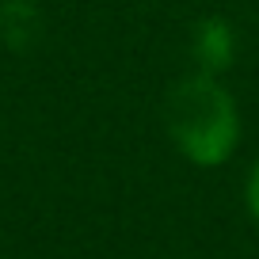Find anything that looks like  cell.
<instances>
[{
  "instance_id": "obj_2",
  "label": "cell",
  "mask_w": 259,
  "mask_h": 259,
  "mask_svg": "<svg viewBox=\"0 0 259 259\" xmlns=\"http://www.w3.org/2000/svg\"><path fill=\"white\" fill-rule=\"evenodd\" d=\"M191 57H194V73H210L221 76L229 65L236 61V31L229 19L206 16L191 34Z\"/></svg>"
},
{
  "instance_id": "obj_1",
  "label": "cell",
  "mask_w": 259,
  "mask_h": 259,
  "mask_svg": "<svg viewBox=\"0 0 259 259\" xmlns=\"http://www.w3.org/2000/svg\"><path fill=\"white\" fill-rule=\"evenodd\" d=\"M164 126L179 153L198 168H218L240 145V107L221 76L191 73L171 84L164 99Z\"/></svg>"
},
{
  "instance_id": "obj_3",
  "label": "cell",
  "mask_w": 259,
  "mask_h": 259,
  "mask_svg": "<svg viewBox=\"0 0 259 259\" xmlns=\"http://www.w3.org/2000/svg\"><path fill=\"white\" fill-rule=\"evenodd\" d=\"M244 202H248V213L259 221V160L251 164V171H248V183H244Z\"/></svg>"
}]
</instances>
